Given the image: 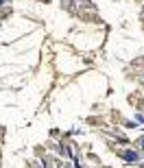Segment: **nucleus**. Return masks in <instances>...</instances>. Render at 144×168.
<instances>
[{
    "label": "nucleus",
    "instance_id": "1",
    "mask_svg": "<svg viewBox=\"0 0 144 168\" xmlns=\"http://www.w3.org/2000/svg\"><path fill=\"white\" fill-rule=\"evenodd\" d=\"M122 159L125 162H138V153L135 151H125L122 153Z\"/></svg>",
    "mask_w": 144,
    "mask_h": 168
},
{
    "label": "nucleus",
    "instance_id": "2",
    "mask_svg": "<svg viewBox=\"0 0 144 168\" xmlns=\"http://www.w3.org/2000/svg\"><path fill=\"white\" fill-rule=\"evenodd\" d=\"M140 144H142V149H144V138H142V140H140Z\"/></svg>",
    "mask_w": 144,
    "mask_h": 168
},
{
    "label": "nucleus",
    "instance_id": "3",
    "mask_svg": "<svg viewBox=\"0 0 144 168\" xmlns=\"http://www.w3.org/2000/svg\"><path fill=\"white\" fill-rule=\"evenodd\" d=\"M5 2H7V0H0V5H5Z\"/></svg>",
    "mask_w": 144,
    "mask_h": 168
}]
</instances>
